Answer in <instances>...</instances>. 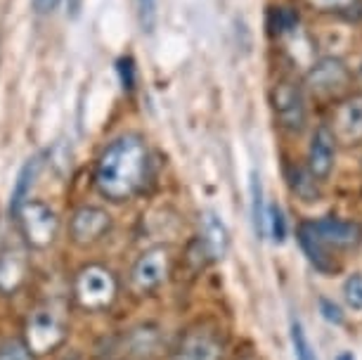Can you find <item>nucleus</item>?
<instances>
[{
	"instance_id": "obj_1",
	"label": "nucleus",
	"mask_w": 362,
	"mask_h": 360,
	"mask_svg": "<svg viewBox=\"0 0 362 360\" xmlns=\"http://www.w3.org/2000/svg\"><path fill=\"white\" fill-rule=\"evenodd\" d=\"M149 175V147L138 133L112 140L95 161V190L107 202L124 204L145 187Z\"/></svg>"
},
{
	"instance_id": "obj_2",
	"label": "nucleus",
	"mask_w": 362,
	"mask_h": 360,
	"mask_svg": "<svg viewBox=\"0 0 362 360\" xmlns=\"http://www.w3.org/2000/svg\"><path fill=\"white\" fill-rule=\"evenodd\" d=\"M15 221L29 249L43 251L52 247L59 235V216L43 199H26L15 214Z\"/></svg>"
},
{
	"instance_id": "obj_3",
	"label": "nucleus",
	"mask_w": 362,
	"mask_h": 360,
	"mask_svg": "<svg viewBox=\"0 0 362 360\" xmlns=\"http://www.w3.org/2000/svg\"><path fill=\"white\" fill-rule=\"evenodd\" d=\"M116 294H119V280L112 270L100 266V263L83 266L76 273L74 296H76L81 308L98 313V310H105L114 303Z\"/></svg>"
},
{
	"instance_id": "obj_4",
	"label": "nucleus",
	"mask_w": 362,
	"mask_h": 360,
	"mask_svg": "<svg viewBox=\"0 0 362 360\" xmlns=\"http://www.w3.org/2000/svg\"><path fill=\"white\" fill-rule=\"evenodd\" d=\"M66 332L69 330L62 315L50 308H38L26 318L24 342L33 356H47L66 342Z\"/></svg>"
},
{
	"instance_id": "obj_5",
	"label": "nucleus",
	"mask_w": 362,
	"mask_h": 360,
	"mask_svg": "<svg viewBox=\"0 0 362 360\" xmlns=\"http://www.w3.org/2000/svg\"><path fill=\"white\" fill-rule=\"evenodd\" d=\"M272 110L279 128L286 133H300L308 124V105H305L303 86L293 79H282L272 88Z\"/></svg>"
},
{
	"instance_id": "obj_6",
	"label": "nucleus",
	"mask_w": 362,
	"mask_h": 360,
	"mask_svg": "<svg viewBox=\"0 0 362 360\" xmlns=\"http://www.w3.org/2000/svg\"><path fill=\"white\" fill-rule=\"evenodd\" d=\"M348 86H351V71L337 57H322L305 74V88L315 98H325V100L339 98V95H344L348 91Z\"/></svg>"
},
{
	"instance_id": "obj_7",
	"label": "nucleus",
	"mask_w": 362,
	"mask_h": 360,
	"mask_svg": "<svg viewBox=\"0 0 362 360\" xmlns=\"http://www.w3.org/2000/svg\"><path fill=\"white\" fill-rule=\"evenodd\" d=\"M170 273V254L163 247L142 251L140 259L131 268V287L138 294H149L166 280Z\"/></svg>"
},
{
	"instance_id": "obj_8",
	"label": "nucleus",
	"mask_w": 362,
	"mask_h": 360,
	"mask_svg": "<svg viewBox=\"0 0 362 360\" xmlns=\"http://www.w3.org/2000/svg\"><path fill=\"white\" fill-rule=\"evenodd\" d=\"M112 230V216L100 207H81L69 221V237L78 247H90Z\"/></svg>"
},
{
	"instance_id": "obj_9",
	"label": "nucleus",
	"mask_w": 362,
	"mask_h": 360,
	"mask_svg": "<svg viewBox=\"0 0 362 360\" xmlns=\"http://www.w3.org/2000/svg\"><path fill=\"white\" fill-rule=\"evenodd\" d=\"M173 360H223V342L216 332L197 327L180 339Z\"/></svg>"
},
{
	"instance_id": "obj_10",
	"label": "nucleus",
	"mask_w": 362,
	"mask_h": 360,
	"mask_svg": "<svg viewBox=\"0 0 362 360\" xmlns=\"http://www.w3.org/2000/svg\"><path fill=\"white\" fill-rule=\"evenodd\" d=\"M337 135H334L332 126L320 124L310 135L308 145V168L315 178L325 180L332 173L334 159H337Z\"/></svg>"
},
{
	"instance_id": "obj_11",
	"label": "nucleus",
	"mask_w": 362,
	"mask_h": 360,
	"mask_svg": "<svg viewBox=\"0 0 362 360\" xmlns=\"http://www.w3.org/2000/svg\"><path fill=\"white\" fill-rule=\"evenodd\" d=\"M332 131L346 145L362 142V95H348L334 110Z\"/></svg>"
},
{
	"instance_id": "obj_12",
	"label": "nucleus",
	"mask_w": 362,
	"mask_h": 360,
	"mask_svg": "<svg viewBox=\"0 0 362 360\" xmlns=\"http://www.w3.org/2000/svg\"><path fill=\"white\" fill-rule=\"evenodd\" d=\"M308 228L315 233V237L325 244L327 249H351L362 240V228L353 221H341V219H320L310 221Z\"/></svg>"
},
{
	"instance_id": "obj_13",
	"label": "nucleus",
	"mask_w": 362,
	"mask_h": 360,
	"mask_svg": "<svg viewBox=\"0 0 362 360\" xmlns=\"http://www.w3.org/2000/svg\"><path fill=\"white\" fill-rule=\"evenodd\" d=\"M29 280V259L19 249H0V294L12 296Z\"/></svg>"
},
{
	"instance_id": "obj_14",
	"label": "nucleus",
	"mask_w": 362,
	"mask_h": 360,
	"mask_svg": "<svg viewBox=\"0 0 362 360\" xmlns=\"http://www.w3.org/2000/svg\"><path fill=\"white\" fill-rule=\"evenodd\" d=\"M202 244L206 249L209 259H223L225 251H228L230 235L225 223L218 219L214 211H204L202 214Z\"/></svg>"
},
{
	"instance_id": "obj_15",
	"label": "nucleus",
	"mask_w": 362,
	"mask_h": 360,
	"mask_svg": "<svg viewBox=\"0 0 362 360\" xmlns=\"http://www.w3.org/2000/svg\"><path fill=\"white\" fill-rule=\"evenodd\" d=\"M38 171H40V157H31L22 166V171L17 175L15 190H12V197H10V216H15L19 211V207H22L26 199H31V187L38 178Z\"/></svg>"
},
{
	"instance_id": "obj_16",
	"label": "nucleus",
	"mask_w": 362,
	"mask_h": 360,
	"mask_svg": "<svg viewBox=\"0 0 362 360\" xmlns=\"http://www.w3.org/2000/svg\"><path fill=\"white\" fill-rule=\"evenodd\" d=\"M298 242L303 251L308 254V259L315 263V268L320 270H327L329 268V256H327V247L322 242L317 240L315 233L308 228V223H303V226L298 228Z\"/></svg>"
},
{
	"instance_id": "obj_17",
	"label": "nucleus",
	"mask_w": 362,
	"mask_h": 360,
	"mask_svg": "<svg viewBox=\"0 0 362 360\" xmlns=\"http://www.w3.org/2000/svg\"><path fill=\"white\" fill-rule=\"evenodd\" d=\"M251 221H254V230H256V237L263 240L265 237V226H268V214H265V207H263V187H261V178L254 173L251 178Z\"/></svg>"
},
{
	"instance_id": "obj_18",
	"label": "nucleus",
	"mask_w": 362,
	"mask_h": 360,
	"mask_svg": "<svg viewBox=\"0 0 362 360\" xmlns=\"http://www.w3.org/2000/svg\"><path fill=\"white\" fill-rule=\"evenodd\" d=\"M320 178H315V175L310 173V168H293L291 173V187L293 192H296L303 202H317L320 197V187H317Z\"/></svg>"
},
{
	"instance_id": "obj_19",
	"label": "nucleus",
	"mask_w": 362,
	"mask_h": 360,
	"mask_svg": "<svg viewBox=\"0 0 362 360\" xmlns=\"http://www.w3.org/2000/svg\"><path fill=\"white\" fill-rule=\"evenodd\" d=\"M291 344H293V353H296V360H317L315 351L308 342L303 332V325L298 320H291Z\"/></svg>"
},
{
	"instance_id": "obj_20",
	"label": "nucleus",
	"mask_w": 362,
	"mask_h": 360,
	"mask_svg": "<svg viewBox=\"0 0 362 360\" xmlns=\"http://www.w3.org/2000/svg\"><path fill=\"white\" fill-rule=\"evenodd\" d=\"M0 360H36L24 339H5L0 344Z\"/></svg>"
},
{
	"instance_id": "obj_21",
	"label": "nucleus",
	"mask_w": 362,
	"mask_h": 360,
	"mask_svg": "<svg viewBox=\"0 0 362 360\" xmlns=\"http://www.w3.org/2000/svg\"><path fill=\"white\" fill-rule=\"evenodd\" d=\"M135 15L142 33H152L156 26V0H135Z\"/></svg>"
},
{
	"instance_id": "obj_22",
	"label": "nucleus",
	"mask_w": 362,
	"mask_h": 360,
	"mask_svg": "<svg viewBox=\"0 0 362 360\" xmlns=\"http://www.w3.org/2000/svg\"><path fill=\"white\" fill-rule=\"evenodd\" d=\"M344 298L353 310H362V273H353L344 282Z\"/></svg>"
},
{
	"instance_id": "obj_23",
	"label": "nucleus",
	"mask_w": 362,
	"mask_h": 360,
	"mask_svg": "<svg viewBox=\"0 0 362 360\" xmlns=\"http://www.w3.org/2000/svg\"><path fill=\"white\" fill-rule=\"evenodd\" d=\"M268 223H270V230H272V240L275 242H284L286 240V219H284V211L279 204H272L268 209Z\"/></svg>"
},
{
	"instance_id": "obj_24",
	"label": "nucleus",
	"mask_w": 362,
	"mask_h": 360,
	"mask_svg": "<svg viewBox=\"0 0 362 360\" xmlns=\"http://www.w3.org/2000/svg\"><path fill=\"white\" fill-rule=\"evenodd\" d=\"M320 313H322L325 320L332 323V325L344 323V313H341V308L334 301H329V298H320Z\"/></svg>"
},
{
	"instance_id": "obj_25",
	"label": "nucleus",
	"mask_w": 362,
	"mask_h": 360,
	"mask_svg": "<svg viewBox=\"0 0 362 360\" xmlns=\"http://www.w3.org/2000/svg\"><path fill=\"white\" fill-rule=\"evenodd\" d=\"M355 0H308V5H313L315 10L325 12H337V10H348Z\"/></svg>"
},
{
	"instance_id": "obj_26",
	"label": "nucleus",
	"mask_w": 362,
	"mask_h": 360,
	"mask_svg": "<svg viewBox=\"0 0 362 360\" xmlns=\"http://www.w3.org/2000/svg\"><path fill=\"white\" fill-rule=\"evenodd\" d=\"M119 71H121V81H124V88L131 91V88H133V62H131V59H121Z\"/></svg>"
},
{
	"instance_id": "obj_27",
	"label": "nucleus",
	"mask_w": 362,
	"mask_h": 360,
	"mask_svg": "<svg viewBox=\"0 0 362 360\" xmlns=\"http://www.w3.org/2000/svg\"><path fill=\"white\" fill-rule=\"evenodd\" d=\"M59 3H62V0H31L33 10H36L38 15H50V12L57 10Z\"/></svg>"
},
{
	"instance_id": "obj_28",
	"label": "nucleus",
	"mask_w": 362,
	"mask_h": 360,
	"mask_svg": "<svg viewBox=\"0 0 362 360\" xmlns=\"http://www.w3.org/2000/svg\"><path fill=\"white\" fill-rule=\"evenodd\" d=\"M337 360H353V356H348V353H341Z\"/></svg>"
},
{
	"instance_id": "obj_29",
	"label": "nucleus",
	"mask_w": 362,
	"mask_h": 360,
	"mask_svg": "<svg viewBox=\"0 0 362 360\" xmlns=\"http://www.w3.org/2000/svg\"><path fill=\"white\" fill-rule=\"evenodd\" d=\"M360 74H362V59H360Z\"/></svg>"
}]
</instances>
